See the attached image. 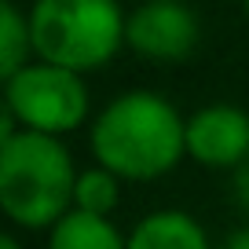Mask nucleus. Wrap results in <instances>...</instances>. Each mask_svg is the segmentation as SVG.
Here are the masks:
<instances>
[{
	"label": "nucleus",
	"instance_id": "obj_13",
	"mask_svg": "<svg viewBox=\"0 0 249 249\" xmlns=\"http://www.w3.org/2000/svg\"><path fill=\"white\" fill-rule=\"evenodd\" d=\"M0 249H22V242H18L11 231H4V234H0Z\"/></svg>",
	"mask_w": 249,
	"mask_h": 249
},
{
	"label": "nucleus",
	"instance_id": "obj_1",
	"mask_svg": "<svg viewBox=\"0 0 249 249\" xmlns=\"http://www.w3.org/2000/svg\"><path fill=\"white\" fill-rule=\"evenodd\" d=\"M88 143L95 165L121 179H158L187 158V117L161 92L132 88L95 114Z\"/></svg>",
	"mask_w": 249,
	"mask_h": 249
},
{
	"label": "nucleus",
	"instance_id": "obj_14",
	"mask_svg": "<svg viewBox=\"0 0 249 249\" xmlns=\"http://www.w3.org/2000/svg\"><path fill=\"white\" fill-rule=\"evenodd\" d=\"M242 8H246V15H249V0H242Z\"/></svg>",
	"mask_w": 249,
	"mask_h": 249
},
{
	"label": "nucleus",
	"instance_id": "obj_5",
	"mask_svg": "<svg viewBox=\"0 0 249 249\" xmlns=\"http://www.w3.org/2000/svg\"><path fill=\"white\" fill-rule=\"evenodd\" d=\"M202 40V22L187 0H143L124 18V48L150 62H183Z\"/></svg>",
	"mask_w": 249,
	"mask_h": 249
},
{
	"label": "nucleus",
	"instance_id": "obj_6",
	"mask_svg": "<svg viewBox=\"0 0 249 249\" xmlns=\"http://www.w3.org/2000/svg\"><path fill=\"white\" fill-rule=\"evenodd\" d=\"M187 158L205 169H238L249 161V114L213 103L187 117Z\"/></svg>",
	"mask_w": 249,
	"mask_h": 249
},
{
	"label": "nucleus",
	"instance_id": "obj_10",
	"mask_svg": "<svg viewBox=\"0 0 249 249\" xmlns=\"http://www.w3.org/2000/svg\"><path fill=\"white\" fill-rule=\"evenodd\" d=\"M121 202V176L103 165L77 172V187H73V209L95 213V216H110Z\"/></svg>",
	"mask_w": 249,
	"mask_h": 249
},
{
	"label": "nucleus",
	"instance_id": "obj_11",
	"mask_svg": "<svg viewBox=\"0 0 249 249\" xmlns=\"http://www.w3.org/2000/svg\"><path fill=\"white\" fill-rule=\"evenodd\" d=\"M234 198H238L242 209H249V161L238 165V176H234Z\"/></svg>",
	"mask_w": 249,
	"mask_h": 249
},
{
	"label": "nucleus",
	"instance_id": "obj_12",
	"mask_svg": "<svg viewBox=\"0 0 249 249\" xmlns=\"http://www.w3.org/2000/svg\"><path fill=\"white\" fill-rule=\"evenodd\" d=\"M220 249H249V227H238V231H231L224 238V246Z\"/></svg>",
	"mask_w": 249,
	"mask_h": 249
},
{
	"label": "nucleus",
	"instance_id": "obj_3",
	"mask_svg": "<svg viewBox=\"0 0 249 249\" xmlns=\"http://www.w3.org/2000/svg\"><path fill=\"white\" fill-rule=\"evenodd\" d=\"M124 18L117 0H33V55L77 73L103 70L124 48Z\"/></svg>",
	"mask_w": 249,
	"mask_h": 249
},
{
	"label": "nucleus",
	"instance_id": "obj_2",
	"mask_svg": "<svg viewBox=\"0 0 249 249\" xmlns=\"http://www.w3.org/2000/svg\"><path fill=\"white\" fill-rule=\"evenodd\" d=\"M77 169L59 136L18 128L0 140V209L15 227L48 231L73 209Z\"/></svg>",
	"mask_w": 249,
	"mask_h": 249
},
{
	"label": "nucleus",
	"instance_id": "obj_9",
	"mask_svg": "<svg viewBox=\"0 0 249 249\" xmlns=\"http://www.w3.org/2000/svg\"><path fill=\"white\" fill-rule=\"evenodd\" d=\"M33 55L30 37V11H22L15 0H0V77L8 81L22 70Z\"/></svg>",
	"mask_w": 249,
	"mask_h": 249
},
{
	"label": "nucleus",
	"instance_id": "obj_7",
	"mask_svg": "<svg viewBox=\"0 0 249 249\" xmlns=\"http://www.w3.org/2000/svg\"><path fill=\"white\" fill-rule=\"evenodd\" d=\"M128 249H213L205 227L183 209H158L128 234Z\"/></svg>",
	"mask_w": 249,
	"mask_h": 249
},
{
	"label": "nucleus",
	"instance_id": "obj_8",
	"mask_svg": "<svg viewBox=\"0 0 249 249\" xmlns=\"http://www.w3.org/2000/svg\"><path fill=\"white\" fill-rule=\"evenodd\" d=\"M48 249H128V234L117 231L110 216L70 209L48 227Z\"/></svg>",
	"mask_w": 249,
	"mask_h": 249
},
{
	"label": "nucleus",
	"instance_id": "obj_4",
	"mask_svg": "<svg viewBox=\"0 0 249 249\" xmlns=\"http://www.w3.org/2000/svg\"><path fill=\"white\" fill-rule=\"evenodd\" d=\"M92 95H88L85 73L55 66V62H26L15 77L4 81V110L18 121V128L48 136L77 132L88 117Z\"/></svg>",
	"mask_w": 249,
	"mask_h": 249
}]
</instances>
